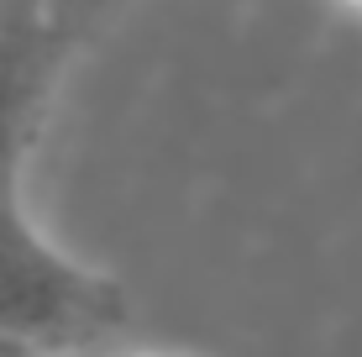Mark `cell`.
<instances>
[{
	"mask_svg": "<svg viewBox=\"0 0 362 357\" xmlns=\"http://www.w3.org/2000/svg\"><path fill=\"white\" fill-rule=\"evenodd\" d=\"M127 326V289L58 252L32 226L21 189L0 194V336L37 357L79 352Z\"/></svg>",
	"mask_w": 362,
	"mask_h": 357,
	"instance_id": "6da1fadb",
	"label": "cell"
},
{
	"mask_svg": "<svg viewBox=\"0 0 362 357\" xmlns=\"http://www.w3.org/2000/svg\"><path fill=\"white\" fill-rule=\"evenodd\" d=\"M74 47L79 42L37 0H0V194L21 189V163Z\"/></svg>",
	"mask_w": 362,
	"mask_h": 357,
	"instance_id": "7a4b0ae2",
	"label": "cell"
},
{
	"mask_svg": "<svg viewBox=\"0 0 362 357\" xmlns=\"http://www.w3.org/2000/svg\"><path fill=\"white\" fill-rule=\"evenodd\" d=\"M37 6H42L47 16H53L58 27L74 37V42H84V37L100 27V16H105L116 0H37Z\"/></svg>",
	"mask_w": 362,
	"mask_h": 357,
	"instance_id": "3957f363",
	"label": "cell"
},
{
	"mask_svg": "<svg viewBox=\"0 0 362 357\" xmlns=\"http://www.w3.org/2000/svg\"><path fill=\"white\" fill-rule=\"evenodd\" d=\"M0 357H37V352H32V347H16V341L0 336Z\"/></svg>",
	"mask_w": 362,
	"mask_h": 357,
	"instance_id": "277c9868",
	"label": "cell"
}]
</instances>
